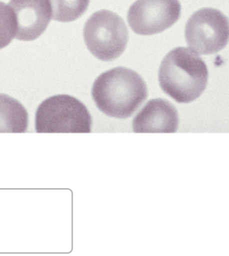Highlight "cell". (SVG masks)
I'll use <instances>...</instances> for the list:
<instances>
[{
    "instance_id": "cell-8",
    "label": "cell",
    "mask_w": 229,
    "mask_h": 256,
    "mask_svg": "<svg viewBox=\"0 0 229 256\" xmlns=\"http://www.w3.org/2000/svg\"><path fill=\"white\" fill-rule=\"evenodd\" d=\"M179 117L175 106L165 99L156 98L148 101L135 116L133 130L137 134L176 132Z\"/></svg>"
},
{
    "instance_id": "cell-10",
    "label": "cell",
    "mask_w": 229,
    "mask_h": 256,
    "mask_svg": "<svg viewBox=\"0 0 229 256\" xmlns=\"http://www.w3.org/2000/svg\"><path fill=\"white\" fill-rule=\"evenodd\" d=\"M90 0H50L52 18L62 22L75 21L89 6Z\"/></svg>"
},
{
    "instance_id": "cell-6",
    "label": "cell",
    "mask_w": 229,
    "mask_h": 256,
    "mask_svg": "<svg viewBox=\"0 0 229 256\" xmlns=\"http://www.w3.org/2000/svg\"><path fill=\"white\" fill-rule=\"evenodd\" d=\"M181 14L179 0H137L128 12V22L137 34H158L173 26Z\"/></svg>"
},
{
    "instance_id": "cell-1",
    "label": "cell",
    "mask_w": 229,
    "mask_h": 256,
    "mask_svg": "<svg viewBox=\"0 0 229 256\" xmlns=\"http://www.w3.org/2000/svg\"><path fill=\"white\" fill-rule=\"evenodd\" d=\"M99 110L112 118H129L146 100L148 87L140 74L124 67L102 74L92 89Z\"/></svg>"
},
{
    "instance_id": "cell-7",
    "label": "cell",
    "mask_w": 229,
    "mask_h": 256,
    "mask_svg": "<svg viewBox=\"0 0 229 256\" xmlns=\"http://www.w3.org/2000/svg\"><path fill=\"white\" fill-rule=\"evenodd\" d=\"M10 7L16 19V38L34 40L46 30L52 18L50 0H11Z\"/></svg>"
},
{
    "instance_id": "cell-2",
    "label": "cell",
    "mask_w": 229,
    "mask_h": 256,
    "mask_svg": "<svg viewBox=\"0 0 229 256\" xmlns=\"http://www.w3.org/2000/svg\"><path fill=\"white\" fill-rule=\"evenodd\" d=\"M208 72L202 58L186 48H177L166 54L158 70L162 90L179 103L198 98L208 84Z\"/></svg>"
},
{
    "instance_id": "cell-3",
    "label": "cell",
    "mask_w": 229,
    "mask_h": 256,
    "mask_svg": "<svg viewBox=\"0 0 229 256\" xmlns=\"http://www.w3.org/2000/svg\"><path fill=\"white\" fill-rule=\"evenodd\" d=\"M91 115L86 106L70 95L54 96L39 105L35 117L38 134H89Z\"/></svg>"
},
{
    "instance_id": "cell-4",
    "label": "cell",
    "mask_w": 229,
    "mask_h": 256,
    "mask_svg": "<svg viewBox=\"0 0 229 256\" xmlns=\"http://www.w3.org/2000/svg\"><path fill=\"white\" fill-rule=\"evenodd\" d=\"M84 41L88 50L100 60L109 62L124 52L128 41V30L122 18L102 10L86 21Z\"/></svg>"
},
{
    "instance_id": "cell-9",
    "label": "cell",
    "mask_w": 229,
    "mask_h": 256,
    "mask_svg": "<svg viewBox=\"0 0 229 256\" xmlns=\"http://www.w3.org/2000/svg\"><path fill=\"white\" fill-rule=\"evenodd\" d=\"M28 114L20 102L0 94V134H22L26 132Z\"/></svg>"
},
{
    "instance_id": "cell-5",
    "label": "cell",
    "mask_w": 229,
    "mask_h": 256,
    "mask_svg": "<svg viewBox=\"0 0 229 256\" xmlns=\"http://www.w3.org/2000/svg\"><path fill=\"white\" fill-rule=\"evenodd\" d=\"M185 37L194 52L204 56L216 54L228 44V19L216 9L199 10L188 20Z\"/></svg>"
},
{
    "instance_id": "cell-11",
    "label": "cell",
    "mask_w": 229,
    "mask_h": 256,
    "mask_svg": "<svg viewBox=\"0 0 229 256\" xmlns=\"http://www.w3.org/2000/svg\"><path fill=\"white\" fill-rule=\"evenodd\" d=\"M16 32L14 13L9 5L0 2V50L10 44Z\"/></svg>"
}]
</instances>
